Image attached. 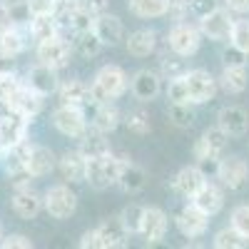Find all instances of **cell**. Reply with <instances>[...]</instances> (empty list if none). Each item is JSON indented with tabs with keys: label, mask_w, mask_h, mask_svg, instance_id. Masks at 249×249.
I'll list each match as a JSON object with an SVG mask.
<instances>
[{
	"label": "cell",
	"mask_w": 249,
	"mask_h": 249,
	"mask_svg": "<svg viewBox=\"0 0 249 249\" xmlns=\"http://www.w3.org/2000/svg\"><path fill=\"white\" fill-rule=\"evenodd\" d=\"M127 157H117L112 150L105 152V155H97V157H90L88 160V184L92 190H107V187L117 184V177H120V170Z\"/></svg>",
	"instance_id": "cell-1"
},
{
	"label": "cell",
	"mask_w": 249,
	"mask_h": 249,
	"mask_svg": "<svg viewBox=\"0 0 249 249\" xmlns=\"http://www.w3.org/2000/svg\"><path fill=\"white\" fill-rule=\"evenodd\" d=\"M90 88H92L95 105H100V102H112L127 90V75H124V70L120 65H105L97 70Z\"/></svg>",
	"instance_id": "cell-2"
},
{
	"label": "cell",
	"mask_w": 249,
	"mask_h": 249,
	"mask_svg": "<svg viewBox=\"0 0 249 249\" xmlns=\"http://www.w3.org/2000/svg\"><path fill=\"white\" fill-rule=\"evenodd\" d=\"M227 140H230V135H227L219 124L217 127H210V130H204V135L197 140L195 144V160L202 170H214L217 175V164H219V157L227 147Z\"/></svg>",
	"instance_id": "cell-3"
},
{
	"label": "cell",
	"mask_w": 249,
	"mask_h": 249,
	"mask_svg": "<svg viewBox=\"0 0 249 249\" xmlns=\"http://www.w3.org/2000/svg\"><path fill=\"white\" fill-rule=\"evenodd\" d=\"M43 210L55 219H68L77 210V195L70 190V184H53L43 195Z\"/></svg>",
	"instance_id": "cell-4"
},
{
	"label": "cell",
	"mask_w": 249,
	"mask_h": 249,
	"mask_svg": "<svg viewBox=\"0 0 249 249\" xmlns=\"http://www.w3.org/2000/svg\"><path fill=\"white\" fill-rule=\"evenodd\" d=\"M202 30L199 28H195V25H190V23H175L172 28H170V33H167V48L177 55V57H190V55H195L197 50H199V45H202Z\"/></svg>",
	"instance_id": "cell-5"
},
{
	"label": "cell",
	"mask_w": 249,
	"mask_h": 249,
	"mask_svg": "<svg viewBox=\"0 0 249 249\" xmlns=\"http://www.w3.org/2000/svg\"><path fill=\"white\" fill-rule=\"evenodd\" d=\"M53 124H55V130L60 135H65L70 140H80L90 127L88 117H85V110L72 107V105H60L53 112Z\"/></svg>",
	"instance_id": "cell-6"
},
{
	"label": "cell",
	"mask_w": 249,
	"mask_h": 249,
	"mask_svg": "<svg viewBox=\"0 0 249 249\" xmlns=\"http://www.w3.org/2000/svg\"><path fill=\"white\" fill-rule=\"evenodd\" d=\"M72 45L65 35H55L50 40H43V43H37V62H43V65H50L55 70L65 68L70 62V55H72Z\"/></svg>",
	"instance_id": "cell-7"
},
{
	"label": "cell",
	"mask_w": 249,
	"mask_h": 249,
	"mask_svg": "<svg viewBox=\"0 0 249 249\" xmlns=\"http://www.w3.org/2000/svg\"><path fill=\"white\" fill-rule=\"evenodd\" d=\"M13 210L18 217L23 219H35L40 214V210H43V195H40L37 190H33L28 179H20L15 182V190H13Z\"/></svg>",
	"instance_id": "cell-8"
},
{
	"label": "cell",
	"mask_w": 249,
	"mask_h": 249,
	"mask_svg": "<svg viewBox=\"0 0 249 249\" xmlns=\"http://www.w3.org/2000/svg\"><path fill=\"white\" fill-rule=\"evenodd\" d=\"M28 140V120L18 115L15 110H8L0 115V150H10L15 144Z\"/></svg>",
	"instance_id": "cell-9"
},
{
	"label": "cell",
	"mask_w": 249,
	"mask_h": 249,
	"mask_svg": "<svg viewBox=\"0 0 249 249\" xmlns=\"http://www.w3.org/2000/svg\"><path fill=\"white\" fill-rule=\"evenodd\" d=\"M234 20L230 15V8H212L199 18V30L210 40H230Z\"/></svg>",
	"instance_id": "cell-10"
},
{
	"label": "cell",
	"mask_w": 249,
	"mask_h": 249,
	"mask_svg": "<svg viewBox=\"0 0 249 249\" xmlns=\"http://www.w3.org/2000/svg\"><path fill=\"white\" fill-rule=\"evenodd\" d=\"M184 82H187V90H190L192 105H204L217 95V80L207 70H187Z\"/></svg>",
	"instance_id": "cell-11"
},
{
	"label": "cell",
	"mask_w": 249,
	"mask_h": 249,
	"mask_svg": "<svg viewBox=\"0 0 249 249\" xmlns=\"http://www.w3.org/2000/svg\"><path fill=\"white\" fill-rule=\"evenodd\" d=\"M175 224L184 237L195 239V237H202L207 232V227H210V214H204L197 204L190 202L175 214Z\"/></svg>",
	"instance_id": "cell-12"
},
{
	"label": "cell",
	"mask_w": 249,
	"mask_h": 249,
	"mask_svg": "<svg viewBox=\"0 0 249 249\" xmlns=\"http://www.w3.org/2000/svg\"><path fill=\"white\" fill-rule=\"evenodd\" d=\"M167 227H170V219L164 214V210H160V207H144L137 234L144 239V244H160L164 239V234H167Z\"/></svg>",
	"instance_id": "cell-13"
},
{
	"label": "cell",
	"mask_w": 249,
	"mask_h": 249,
	"mask_svg": "<svg viewBox=\"0 0 249 249\" xmlns=\"http://www.w3.org/2000/svg\"><path fill=\"white\" fill-rule=\"evenodd\" d=\"M217 179L230 187V190H242L249 179V164L247 160L242 157H219V164H217Z\"/></svg>",
	"instance_id": "cell-14"
},
{
	"label": "cell",
	"mask_w": 249,
	"mask_h": 249,
	"mask_svg": "<svg viewBox=\"0 0 249 249\" xmlns=\"http://www.w3.org/2000/svg\"><path fill=\"white\" fill-rule=\"evenodd\" d=\"M57 92H60V105H72V107H80V110L95 105L92 88L88 85V82H82V80L62 82V85L57 88Z\"/></svg>",
	"instance_id": "cell-15"
},
{
	"label": "cell",
	"mask_w": 249,
	"mask_h": 249,
	"mask_svg": "<svg viewBox=\"0 0 249 249\" xmlns=\"http://www.w3.org/2000/svg\"><path fill=\"white\" fill-rule=\"evenodd\" d=\"M97 230V249H115V247H124L127 244V227L122 224L120 217H112V219H105Z\"/></svg>",
	"instance_id": "cell-16"
},
{
	"label": "cell",
	"mask_w": 249,
	"mask_h": 249,
	"mask_svg": "<svg viewBox=\"0 0 249 249\" xmlns=\"http://www.w3.org/2000/svg\"><path fill=\"white\" fill-rule=\"evenodd\" d=\"M57 167H60L62 179L70 182V184H80V182L88 179V157L82 155L80 150L65 152L57 160Z\"/></svg>",
	"instance_id": "cell-17"
},
{
	"label": "cell",
	"mask_w": 249,
	"mask_h": 249,
	"mask_svg": "<svg viewBox=\"0 0 249 249\" xmlns=\"http://www.w3.org/2000/svg\"><path fill=\"white\" fill-rule=\"evenodd\" d=\"M217 124L230 137H242L249 132V112L244 107H237V105L222 107L217 115Z\"/></svg>",
	"instance_id": "cell-18"
},
{
	"label": "cell",
	"mask_w": 249,
	"mask_h": 249,
	"mask_svg": "<svg viewBox=\"0 0 249 249\" xmlns=\"http://www.w3.org/2000/svg\"><path fill=\"white\" fill-rule=\"evenodd\" d=\"M57 167V157L45 144H30L28 152V177H48Z\"/></svg>",
	"instance_id": "cell-19"
},
{
	"label": "cell",
	"mask_w": 249,
	"mask_h": 249,
	"mask_svg": "<svg viewBox=\"0 0 249 249\" xmlns=\"http://www.w3.org/2000/svg\"><path fill=\"white\" fill-rule=\"evenodd\" d=\"M204 182H207V172L199 167V164H192V167H182V170L175 175L172 190H175L177 195H182V197H190V199H192Z\"/></svg>",
	"instance_id": "cell-20"
},
{
	"label": "cell",
	"mask_w": 249,
	"mask_h": 249,
	"mask_svg": "<svg viewBox=\"0 0 249 249\" xmlns=\"http://www.w3.org/2000/svg\"><path fill=\"white\" fill-rule=\"evenodd\" d=\"M192 204H197L199 210L204 214H210V217L219 214L222 207H224V192H222V187L214 184V182H204L199 190H197V195L192 197Z\"/></svg>",
	"instance_id": "cell-21"
},
{
	"label": "cell",
	"mask_w": 249,
	"mask_h": 249,
	"mask_svg": "<svg viewBox=\"0 0 249 249\" xmlns=\"http://www.w3.org/2000/svg\"><path fill=\"white\" fill-rule=\"evenodd\" d=\"M130 90L140 102H150L162 90V77L152 70H140V72H135V77L130 82Z\"/></svg>",
	"instance_id": "cell-22"
},
{
	"label": "cell",
	"mask_w": 249,
	"mask_h": 249,
	"mask_svg": "<svg viewBox=\"0 0 249 249\" xmlns=\"http://www.w3.org/2000/svg\"><path fill=\"white\" fill-rule=\"evenodd\" d=\"M25 85H30L35 92H40V95L48 97V95L57 92V88H60V82H57V70L50 68V65H43V62H37L35 68H30Z\"/></svg>",
	"instance_id": "cell-23"
},
{
	"label": "cell",
	"mask_w": 249,
	"mask_h": 249,
	"mask_svg": "<svg viewBox=\"0 0 249 249\" xmlns=\"http://www.w3.org/2000/svg\"><path fill=\"white\" fill-rule=\"evenodd\" d=\"M95 35L102 40V45H117L120 40L124 37V25L122 20L112 13H102L95 18V25H92Z\"/></svg>",
	"instance_id": "cell-24"
},
{
	"label": "cell",
	"mask_w": 249,
	"mask_h": 249,
	"mask_svg": "<svg viewBox=\"0 0 249 249\" xmlns=\"http://www.w3.org/2000/svg\"><path fill=\"white\" fill-rule=\"evenodd\" d=\"M43 105H45V95L35 92L30 85H23V88H20V92H18V97L13 100V107L10 110H15L18 115H23L30 122L33 117H37L40 112H43Z\"/></svg>",
	"instance_id": "cell-25"
},
{
	"label": "cell",
	"mask_w": 249,
	"mask_h": 249,
	"mask_svg": "<svg viewBox=\"0 0 249 249\" xmlns=\"http://www.w3.org/2000/svg\"><path fill=\"white\" fill-rule=\"evenodd\" d=\"M144 184H147V172H144L140 164H135L132 160H124L120 177H117V187L124 195H137Z\"/></svg>",
	"instance_id": "cell-26"
},
{
	"label": "cell",
	"mask_w": 249,
	"mask_h": 249,
	"mask_svg": "<svg viewBox=\"0 0 249 249\" xmlns=\"http://www.w3.org/2000/svg\"><path fill=\"white\" fill-rule=\"evenodd\" d=\"M217 82L222 85L224 92L239 95V92H244L247 85H249V70H247V65H227V68L222 70V75H219Z\"/></svg>",
	"instance_id": "cell-27"
},
{
	"label": "cell",
	"mask_w": 249,
	"mask_h": 249,
	"mask_svg": "<svg viewBox=\"0 0 249 249\" xmlns=\"http://www.w3.org/2000/svg\"><path fill=\"white\" fill-rule=\"evenodd\" d=\"M124 45H127V53L135 55V57H150L157 48V33L150 30V28L135 30L127 40H124Z\"/></svg>",
	"instance_id": "cell-28"
},
{
	"label": "cell",
	"mask_w": 249,
	"mask_h": 249,
	"mask_svg": "<svg viewBox=\"0 0 249 249\" xmlns=\"http://www.w3.org/2000/svg\"><path fill=\"white\" fill-rule=\"evenodd\" d=\"M28 33L35 43H43V40H50L55 35L62 33V25L55 15H33L28 23Z\"/></svg>",
	"instance_id": "cell-29"
},
{
	"label": "cell",
	"mask_w": 249,
	"mask_h": 249,
	"mask_svg": "<svg viewBox=\"0 0 249 249\" xmlns=\"http://www.w3.org/2000/svg\"><path fill=\"white\" fill-rule=\"evenodd\" d=\"M120 120H122V115H120V110L112 105V102H100L97 110H95V115H92L90 127L110 135V132H115V130L120 127Z\"/></svg>",
	"instance_id": "cell-30"
},
{
	"label": "cell",
	"mask_w": 249,
	"mask_h": 249,
	"mask_svg": "<svg viewBox=\"0 0 249 249\" xmlns=\"http://www.w3.org/2000/svg\"><path fill=\"white\" fill-rule=\"evenodd\" d=\"M105 137H107L105 132H100L95 127H88V132L80 137V147L77 150L85 155L88 160L90 157H97V155H105V152H110V142Z\"/></svg>",
	"instance_id": "cell-31"
},
{
	"label": "cell",
	"mask_w": 249,
	"mask_h": 249,
	"mask_svg": "<svg viewBox=\"0 0 249 249\" xmlns=\"http://www.w3.org/2000/svg\"><path fill=\"white\" fill-rule=\"evenodd\" d=\"M25 50V35L18 25H5L0 28V53H5L8 57H18Z\"/></svg>",
	"instance_id": "cell-32"
},
{
	"label": "cell",
	"mask_w": 249,
	"mask_h": 249,
	"mask_svg": "<svg viewBox=\"0 0 249 249\" xmlns=\"http://www.w3.org/2000/svg\"><path fill=\"white\" fill-rule=\"evenodd\" d=\"M127 5L137 18H162L170 10V0H127Z\"/></svg>",
	"instance_id": "cell-33"
},
{
	"label": "cell",
	"mask_w": 249,
	"mask_h": 249,
	"mask_svg": "<svg viewBox=\"0 0 249 249\" xmlns=\"http://www.w3.org/2000/svg\"><path fill=\"white\" fill-rule=\"evenodd\" d=\"M167 117L175 127H192L195 124V110H192V102H170V110H167Z\"/></svg>",
	"instance_id": "cell-34"
},
{
	"label": "cell",
	"mask_w": 249,
	"mask_h": 249,
	"mask_svg": "<svg viewBox=\"0 0 249 249\" xmlns=\"http://www.w3.org/2000/svg\"><path fill=\"white\" fill-rule=\"evenodd\" d=\"M82 57H95V55H100V50L105 48L102 45V40L95 35V30H88V33H80V35H75V45H72Z\"/></svg>",
	"instance_id": "cell-35"
},
{
	"label": "cell",
	"mask_w": 249,
	"mask_h": 249,
	"mask_svg": "<svg viewBox=\"0 0 249 249\" xmlns=\"http://www.w3.org/2000/svg\"><path fill=\"white\" fill-rule=\"evenodd\" d=\"M212 244H214L217 249H242V247H247V239L230 224L227 230H219V232L214 234Z\"/></svg>",
	"instance_id": "cell-36"
},
{
	"label": "cell",
	"mask_w": 249,
	"mask_h": 249,
	"mask_svg": "<svg viewBox=\"0 0 249 249\" xmlns=\"http://www.w3.org/2000/svg\"><path fill=\"white\" fill-rule=\"evenodd\" d=\"M124 124H127V130L135 132V135H147L152 130L150 115L144 110H130L127 115H124Z\"/></svg>",
	"instance_id": "cell-37"
},
{
	"label": "cell",
	"mask_w": 249,
	"mask_h": 249,
	"mask_svg": "<svg viewBox=\"0 0 249 249\" xmlns=\"http://www.w3.org/2000/svg\"><path fill=\"white\" fill-rule=\"evenodd\" d=\"M142 214H144V207H142V204H127V207L120 212V219H122L124 227H127L130 234H137V232H140Z\"/></svg>",
	"instance_id": "cell-38"
},
{
	"label": "cell",
	"mask_w": 249,
	"mask_h": 249,
	"mask_svg": "<svg viewBox=\"0 0 249 249\" xmlns=\"http://www.w3.org/2000/svg\"><path fill=\"white\" fill-rule=\"evenodd\" d=\"M230 43L249 55V20H234L232 33H230Z\"/></svg>",
	"instance_id": "cell-39"
},
{
	"label": "cell",
	"mask_w": 249,
	"mask_h": 249,
	"mask_svg": "<svg viewBox=\"0 0 249 249\" xmlns=\"http://www.w3.org/2000/svg\"><path fill=\"white\" fill-rule=\"evenodd\" d=\"M230 224L234 227V230L249 242V204H239L232 210L230 214Z\"/></svg>",
	"instance_id": "cell-40"
},
{
	"label": "cell",
	"mask_w": 249,
	"mask_h": 249,
	"mask_svg": "<svg viewBox=\"0 0 249 249\" xmlns=\"http://www.w3.org/2000/svg\"><path fill=\"white\" fill-rule=\"evenodd\" d=\"M167 100L170 102H192L190 100V90H187V82H184V75L170 80V85H167Z\"/></svg>",
	"instance_id": "cell-41"
},
{
	"label": "cell",
	"mask_w": 249,
	"mask_h": 249,
	"mask_svg": "<svg viewBox=\"0 0 249 249\" xmlns=\"http://www.w3.org/2000/svg\"><path fill=\"white\" fill-rule=\"evenodd\" d=\"M30 15H55L60 0H25Z\"/></svg>",
	"instance_id": "cell-42"
},
{
	"label": "cell",
	"mask_w": 249,
	"mask_h": 249,
	"mask_svg": "<svg viewBox=\"0 0 249 249\" xmlns=\"http://www.w3.org/2000/svg\"><path fill=\"white\" fill-rule=\"evenodd\" d=\"M247 53H242L239 48H234L232 43H230V48H227L224 53H222V62H224V68L227 65H247Z\"/></svg>",
	"instance_id": "cell-43"
},
{
	"label": "cell",
	"mask_w": 249,
	"mask_h": 249,
	"mask_svg": "<svg viewBox=\"0 0 249 249\" xmlns=\"http://www.w3.org/2000/svg\"><path fill=\"white\" fill-rule=\"evenodd\" d=\"M0 247L3 249H33V242L25 234H8L0 239Z\"/></svg>",
	"instance_id": "cell-44"
},
{
	"label": "cell",
	"mask_w": 249,
	"mask_h": 249,
	"mask_svg": "<svg viewBox=\"0 0 249 249\" xmlns=\"http://www.w3.org/2000/svg\"><path fill=\"white\" fill-rule=\"evenodd\" d=\"M80 5H85V8L97 18V15H102V13H107L110 0H80Z\"/></svg>",
	"instance_id": "cell-45"
},
{
	"label": "cell",
	"mask_w": 249,
	"mask_h": 249,
	"mask_svg": "<svg viewBox=\"0 0 249 249\" xmlns=\"http://www.w3.org/2000/svg\"><path fill=\"white\" fill-rule=\"evenodd\" d=\"M162 70L170 75V80H172V77H182V75L187 72L184 65H182V60H175V62H167V60H164V62H162Z\"/></svg>",
	"instance_id": "cell-46"
},
{
	"label": "cell",
	"mask_w": 249,
	"mask_h": 249,
	"mask_svg": "<svg viewBox=\"0 0 249 249\" xmlns=\"http://www.w3.org/2000/svg\"><path fill=\"white\" fill-rule=\"evenodd\" d=\"M224 5L230 8L232 13H239V15L249 13V0H224Z\"/></svg>",
	"instance_id": "cell-47"
},
{
	"label": "cell",
	"mask_w": 249,
	"mask_h": 249,
	"mask_svg": "<svg viewBox=\"0 0 249 249\" xmlns=\"http://www.w3.org/2000/svg\"><path fill=\"white\" fill-rule=\"evenodd\" d=\"M80 247H82V249H97V230H90V232L82 234Z\"/></svg>",
	"instance_id": "cell-48"
},
{
	"label": "cell",
	"mask_w": 249,
	"mask_h": 249,
	"mask_svg": "<svg viewBox=\"0 0 249 249\" xmlns=\"http://www.w3.org/2000/svg\"><path fill=\"white\" fill-rule=\"evenodd\" d=\"M5 25H13V15H10V5L0 0V28Z\"/></svg>",
	"instance_id": "cell-49"
},
{
	"label": "cell",
	"mask_w": 249,
	"mask_h": 249,
	"mask_svg": "<svg viewBox=\"0 0 249 249\" xmlns=\"http://www.w3.org/2000/svg\"><path fill=\"white\" fill-rule=\"evenodd\" d=\"M0 239H3V224H0Z\"/></svg>",
	"instance_id": "cell-50"
}]
</instances>
